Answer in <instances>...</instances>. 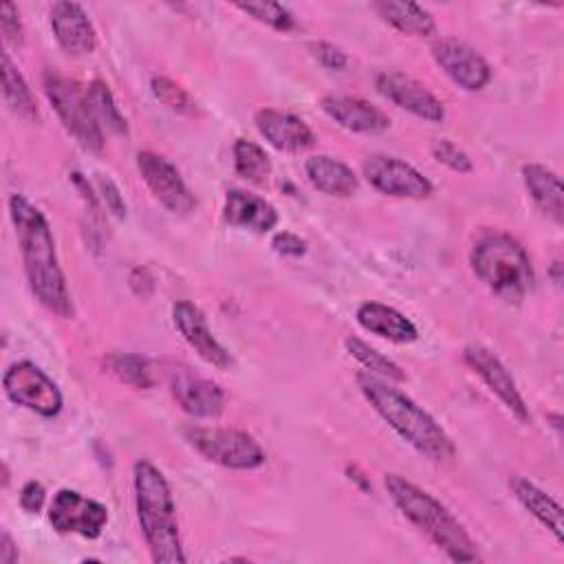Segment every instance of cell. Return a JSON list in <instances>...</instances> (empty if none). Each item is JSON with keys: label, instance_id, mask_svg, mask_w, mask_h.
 Segmentation results:
<instances>
[{"label": "cell", "instance_id": "20", "mask_svg": "<svg viewBox=\"0 0 564 564\" xmlns=\"http://www.w3.org/2000/svg\"><path fill=\"white\" fill-rule=\"evenodd\" d=\"M223 218L231 227H240L253 234L271 231L280 216L278 209L262 196L247 189H229L223 203Z\"/></svg>", "mask_w": 564, "mask_h": 564}, {"label": "cell", "instance_id": "11", "mask_svg": "<svg viewBox=\"0 0 564 564\" xmlns=\"http://www.w3.org/2000/svg\"><path fill=\"white\" fill-rule=\"evenodd\" d=\"M48 520L57 533H77L95 540L108 524V509L75 489H59L51 500Z\"/></svg>", "mask_w": 564, "mask_h": 564}, {"label": "cell", "instance_id": "13", "mask_svg": "<svg viewBox=\"0 0 564 564\" xmlns=\"http://www.w3.org/2000/svg\"><path fill=\"white\" fill-rule=\"evenodd\" d=\"M430 51L441 70L463 90L478 93L489 84L491 66L469 44L456 37H438Z\"/></svg>", "mask_w": 564, "mask_h": 564}, {"label": "cell", "instance_id": "12", "mask_svg": "<svg viewBox=\"0 0 564 564\" xmlns=\"http://www.w3.org/2000/svg\"><path fill=\"white\" fill-rule=\"evenodd\" d=\"M375 88L383 99L423 121L441 123L445 119L443 101L425 84L405 73L383 70L375 77Z\"/></svg>", "mask_w": 564, "mask_h": 564}, {"label": "cell", "instance_id": "33", "mask_svg": "<svg viewBox=\"0 0 564 564\" xmlns=\"http://www.w3.org/2000/svg\"><path fill=\"white\" fill-rule=\"evenodd\" d=\"M432 150V156L443 163L445 167H449L452 172H458V174H469L474 170L471 165V159L467 156V152L463 148H458L454 141L449 139H436L432 141L430 145Z\"/></svg>", "mask_w": 564, "mask_h": 564}, {"label": "cell", "instance_id": "34", "mask_svg": "<svg viewBox=\"0 0 564 564\" xmlns=\"http://www.w3.org/2000/svg\"><path fill=\"white\" fill-rule=\"evenodd\" d=\"M0 31L4 35V40L13 46H22L24 42V29L20 22V13L18 7L13 2H4L0 7Z\"/></svg>", "mask_w": 564, "mask_h": 564}, {"label": "cell", "instance_id": "40", "mask_svg": "<svg viewBox=\"0 0 564 564\" xmlns=\"http://www.w3.org/2000/svg\"><path fill=\"white\" fill-rule=\"evenodd\" d=\"M562 260L560 258H555L553 262H551V267H549V275H551V280H553V284L555 286H562Z\"/></svg>", "mask_w": 564, "mask_h": 564}, {"label": "cell", "instance_id": "24", "mask_svg": "<svg viewBox=\"0 0 564 564\" xmlns=\"http://www.w3.org/2000/svg\"><path fill=\"white\" fill-rule=\"evenodd\" d=\"M509 487L516 496V500L544 527L549 529L557 542L564 538V524H562V507L555 498H551L544 489H540L533 480L524 476H511Z\"/></svg>", "mask_w": 564, "mask_h": 564}, {"label": "cell", "instance_id": "32", "mask_svg": "<svg viewBox=\"0 0 564 564\" xmlns=\"http://www.w3.org/2000/svg\"><path fill=\"white\" fill-rule=\"evenodd\" d=\"M236 9H240L242 13L251 15L253 20L275 29V31H293L297 26L295 15L291 13L289 7H284L282 2H238Z\"/></svg>", "mask_w": 564, "mask_h": 564}, {"label": "cell", "instance_id": "29", "mask_svg": "<svg viewBox=\"0 0 564 564\" xmlns=\"http://www.w3.org/2000/svg\"><path fill=\"white\" fill-rule=\"evenodd\" d=\"M86 97H88L93 115L101 128H106L108 132H115V134H128V121L121 115V110L115 101V95L104 79H93L86 86Z\"/></svg>", "mask_w": 564, "mask_h": 564}, {"label": "cell", "instance_id": "17", "mask_svg": "<svg viewBox=\"0 0 564 564\" xmlns=\"http://www.w3.org/2000/svg\"><path fill=\"white\" fill-rule=\"evenodd\" d=\"M48 18L55 42L66 55L82 57L90 55L97 48V31L82 4L59 0L51 7Z\"/></svg>", "mask_w": 564, "mask_h": 564}, {"label": "cell", "instance_id": "16", "mask_svg": "<svg viewBox=\"0 0 564 564\" xmlns=\"http://www.w3.org/2000/svg\"><path fill=\"white\" fill-rule=\"evenodd\" d=\"M170 392L178 408L194 419H216L225 410V390L187 368H174L170 377Z\"/></svg>", "mask_w": 564, "mask_h": 564}, {"label": "cell", "instance_id": "37", "mask_svg": "<svg viewBox=\"0 0 564 564\" xmlns=\"http://www.w3.org/2000/svg\"><path fill=\"white\" fill-rule=\"evenodd\" d=\"M97 185H99V192H101V198H104L106 207H108L117 218H123V216H126V200H123L119 187L115 185V181L108 178V176H99V178H97Z\"/></svg>", "mask_w": 564, "mask_h": 564}, {"label": "cell", "instance_id": "2", "mask_svg": "<svg viewBox=\"0 0 564 564\" xmlns=\"http://www.w3.org/2000/svg\"><path fill=\"white\" fill-rule=\"evenodd\" d=\"M357 386L372 410L421 456L434 463L454 456V443L441 423L390 381L370 372H359Z\"/></svg>", "mask_w": 564, "mask_h": 564}, {"label": "cell", "instance_id": "4", "mask_svg": "<svg viewBox=\"0 0 564 564\" xmlns=\"http://www.w3.org/2000/svg\"><path fill=\"white\" fill-rule=\"evenodd\" d=\"M383 487L397 509L408 518L423 535H427L452 562H478L476 542L458 522V518L430 491L421 489L412 480L399 474H386Z\"/></svg>", "mask_w": 564, "mask_h": 564}, {"label": "cell", "instance_id": "38", "mask_svg": "<svg viewBox=\"0 0 564 564\" xmlns=\"http://www.w3.org/2000/svg\"><path fill=\"white\" fill-rule=\"evenodd\" d=\"M46 502V489L37 480H29L20 489V507L29 513H37Z\"/></svg>", "mask_w": 564, "mask_h": 564}, {"label": "cell", "instance_id": "23", "mask_svg": "<svg viewBox=\"0 0 564 564\" xmlns=\"http://www.w3.org/2000/svg\"><path fill=\"white\" fill-rule=\"evenodd\" d=\"M522 181L524 187L535 203V207L555 225H562L564 220V187L560 176L540 163H527L522 167Z\"/></svg>", "mask_w": 564, "mask_h": 564}, {"label": "cell", "instance_id": "39", "mask_svg": "<svg viewBox=\"0 0 564 564\" xmlns=\"http://www.w3.org/2000/svg\"><path fill=\"white\" fill-rule=\"evenodd\" d=\"M0 562L2 564H13L18 562V546L13 544L9 531L0 533Z\"/></svg>", "mask_w": 564, "mask_h": 564}, {"label": "cell", "instance_id": "10", "mask_svg": "<svg viewBox=\"0 0 564 564\" xmlns=\"http://www.w3.org/2000/svg\"><path fill=\"white\" fill-rule=\"evenodd\" d=\"M137 170L154 200L163 205L170 214L187 216L189 212H194L196 198L170 159L152 150H141L137 154Z\"/></svg>", "mask_w": 564, "mask_h": 564}, {"label": "cell", "instance_id": "5", "mask_svg": "<svg viewBox=\"0 0 564 564\" xmlns=\"http://www.w3.org/2000/svg\"><path fill=\"white\" fill-rule=\"evenodd\" d=\"M469 264L474 275L509 304H520L533 286L531 258L507 231H482L471 245Z\"/></svg>", "mask_w": 564, "mask_h": 564}, {"label": "cell", "instance_id": "30", "mask_svg": "<svg viewBox=\"0 0 564 564\" xmlns=\"http://www.w3.org/2000/svg\"><path fill=\"white\" fill-rule=\"evenodd\" d=\"M344 346H346V352L359 364L364 366L366 372L375 375V377H381L386 381H403L405 379V372L390 359L386 357L383 352H379L377 348H372L370 344H366L364 339L355 337V335H348L344 339Z\"/></svg>", "mask_w": 564, "mask_h": 564}, {"label": "cell", "instance_id": "6", "mask_svg": "<svg viewBox=\"0 0 564 564\" xmlns=\"http://www.w3.org/2000/svg\"><path fill=\"white\" fill-rule=\"evenodd\" d=\"M44 93L53 110L57 112L66 132L88 152L104 150V128L93 115V108L86 97V86L79 82L62 75L55 68H46L44 77Z\"/></svg>", "mask_w": 564, "mask_h": 564}, {"label": "cell", "instance_id": "7", "mask_svg": "<svg viewBox=\"0 0 564 564\" xmlns=\"http://www.w3.org/2000/svg\"><path fill=\"white\" fill-rule=\"evenodd\" d=\"M187 445L205 460L227 469H258L267 456L253 434L223 425H185L181 430Z\"/></svg>", "mask_w": 564, "mask_h": 564}, {"label": "cell", "instance_id": "21", "mask_svg": "<svg viewBox=\"0 0 564 564\" xmlns=\"http://www.w3.org/2000/svg\"><path fill=\"white\" fill-rule=\"evenodd\" d=\"M355 319L364 330L381 339H388L392 344H410L419 337L414 322L405 317L401 311H397L394 306H388L383 302H375V300L361 302L355 311Z\"/></svg>", "mask_w": 564, "mask_h": 564}, {"label": "cell", "instance_id": "26", "mask_svg": "<svg viewBox=\"0 0 564 564\" xmlns=\"http://www.w3.org/2000/svg\"><path fill=\"white\" fill-rule=\"evenodd\" d=\"M2 95L7 106L22 119L35 121L37 119V104L35 97L22 77L20 68L11 62L9 53H2Z\"/></svg>", "mask_w": 564, "mask_h": 564}, {"label": "cell", "instance_id": "19", "mask_svg": "<svg viewBox=\"0 0 564 564\" xmlns=\"http://www.w3.org/2000/svg\"><path fill=\"white\" fill-rule=\"evenodd\" d=\"M319 106L335 123H339L341 128H346L350 132L377 134V132L388 130V126H390L388 115L361 97L326 95V97H322Z\"/></svg>", "mask_w": 564, "mask_h": 564}, {"label": "cell", "instance_id": "28", "mask_svg": "<svg viewBox=\"0 0 564 564\" xmlns=\"http://www.w3.org/2000/svg\"><path fill=\"white\" fill-rule=\"evenodd\" d=\"M104 368L117 377L121 383L134 390H150L154 386V375L150 361L134 352H110L104 357Z\"/></svg>", "mask_w": 564, "mask_h": 564}, {"label": "cell", "instance_id": "9", "mask_svg": "<svg viewBox=\"0 0 564 564\" xmlns=\"http://www.w3.org/2000/svg\"><path fill=\"white\" fill-rule=\"evenodd\" d=\"M361 172L366 181L386 196L419 200L434 194V185L423 172L392 154H370L364 161Z\"/></svg>", "mask_w": 564, "mask_h": 564}, {"label": "cell", "instance_id": "3", "mask_svg": "<svg viewBox=\"0 0 564 564\" xmlns=\"http://www.w3.org/2000/svg\"><path fill=\"white\" fill-rule=\"evenodd\" d=\"M134 509L141 533L156 564H185L176 502L163 471L150 460H137L132 469Z\"/></svg>", "mask_w": 564, "mask_h": 564}, {"label": "cell", "instance_id": "1", "mask_svg": "<svg viewBox=\"0 0 564 564\" xmlns=\"http://www.w3.org/2000/svg\"><path fill=\"white\" fill-rule=\"evenodd\" d=\"M9 216L15 229L31 293L46 311L68 319L73 315V302L57 260L55 238L48 220L22 194H11Z\"/></svg>", "mask_w": 564, "mask_h": 564}, {"label": "cell", "instance_id": "35", "mask_svg": "<svg viewBox=\"0 0 564 564\" xmlns=\"http://www.w3.org/2000/svg\"><path fill=\"white\" fill-rule=\"evenodd\" d=\"M311 51H313V55L317 57V62H319L322 66L330 68V70H341V68H346V64H348L346 53H344L339 46L330 44V42H313V44H311Z\"/></svg>", "mask_w": 564, "mask_h": 564}, {"label": "cell", "instance_id": "14", "mask_svg": "<svg viewBox=\"0 0 564 564\" xmlns=\"http://www.w3.org/2000/svg\"><path fill=\"white\" fill-rule=\"evenodd\" d=\"M463 361L471 368V372H476L482 379L489 392H494L520 423L531 421L529 405L524 403L511 372L507 370V366L500 361L498 355H494L489 348L480 344H469L463 350Z\"/></svg>", "mask_w": 564, "mask_h": 564}, {"label": "cell", "instance_id": "18", "mask_svg": "<svg viewBox=\"0 0 564 564\" xmlns=\"http://www.w3.org/2000/svg\"><path fill=\"white\" fill-rule=\"evenodd\" d=\"M253 123L264 141L280 152L295 154L315 145V134L311 126L289 110L260 108L253 117Z\"/></svg>", "mask_w": 564, "mask_h": 564}, {"label": "cell", "instance_id": "22", "mask_svg": "<svg viewBox=\"0 0 564 564\" xmlns=\"http://www.w3.org/2000/svg\"><path fill=\"white\" fill-rule=\"evenodd\" d=\"M304 174L308 183L326 196L348 198L357 192V185H359L352 167L328 154L308 156L304 161Z\"/></svg>", "mask_w": 564, "mask_h": 564}, {"label": "cell", "instance_id": "25", "mask_svg": "<svg viewBox=\"0 0 564 564\" xmlns=\"http://www.w3.org/2000/svg\"><path fill=\"white\" fill-rule=\"evenodd\" d=\"M377 15L394 26L399 33L414 35V37H427L436 33V20L434 15L416 4V2H403V0H379L372 4Z\"/></svg>", "mask_w": 564, "mask_h": 564}, {"label": "cell", "instance_id": "8", "mask_svg": "<svg viewBox=\"0 0 564 564\" xmlns=\"http://www.w3.org/2000/svg\"><path fill=\"white\" fill-rule=\"evenodd\" d=\"M2 390L11 403L44 419L57 416L64 405L57 383L29 359L15 361L4 370Z\"/></svg>", "mask_w": 564, "mask_h": 564}, {"label": "cell", "instance_id": "36", "mask_svg": "<svg viewBox=\"0 0 564 564\" xmlns=\"http://www.w3.org/2000/svg\"><path fill=\"white\" fill-rule=\"evenodd\" d=\"M271 247L275 253L286 258H300L306 253V240L293 231H278L271 240Z\"/></svg>", "mask_w": 564, "mask_h": 564}, {"label": "cell", "instance_id": "15", "mask_svg": "<svg viewBox=\"0 0 564 564\" xmlns=\"http://www.w3.org/2000/svg\"><path fill=\"white\" fill-rule=\"evenodd\" d=\"M172 322L185 344L209 366L227 370L234 366L231 352L214 337L205 313L189 300H178L172 306Z\"/></svg>", "mask_w": 564, "mask_h": 564}, {"label": "cell", "instance_id": "31", "mask_svg": "<svg viewBox=\"0 0 564 564\" xmlns=\"http://www.w3.org/2000/svg\"><path fill=\"white\" fill-rule=\"evenodd\" d=\"M152 95L156 97V101H161L165 108H170L172 112L178 115H187V117H196L198 115V104L192 99V95L178 86L174 79L170 77H152L150 82Z\"/></svg>", "mask_w": 564, "mask_h": 564}, {"label": "cell", "instance_id": "27", "mask_svg": "<svg viewBox=\"0 0 564 564\" xmlns=\"http://www.w3.org/2000/svg\"><path fill=\"white\" fill-rule=\"evenodd\" d=\"M234 170L238 176L253 185H264L271 176V159L262 145L249 139H236L234 148Z\"/></svg>", "mask_w": 564, "mask_h": 564}]
</instances>
